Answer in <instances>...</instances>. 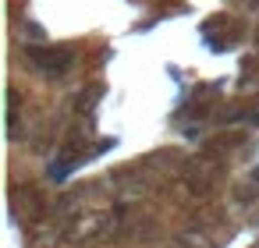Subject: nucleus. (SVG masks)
Listing matches in <instances>:
<instances>
[{"mask_svg": "<svg viewBox=\"0 0 259 248\" xmlns=\"http://www.w3.org/2000/svg\"><path fill=\"white\" fill-rule=\"evenodd\" d=\"M22 57H25V68L50 85L64 82L78 68V46L71 43H25Z\"/></svg>", "mask_w": 259, "mask_h": 248, "instance_id": "f257e3e1", "label": "nucleus"}, {"mask_svg": "<svg viewBox=\"0 0 259 248\" xmlns=\"http://www.w3.org/2000/svg\"><path fill=\"white\" fill-rule=\"evenodd\" d=\"M50 206H54V199L43 191V184L11 177V216H15V223H22L36 234L50 220Z\"/></svg>", "mask_w": 259, "mask_h": 248, "instance_id": "f03ea898", "label": "nucleus"}, {"mask_svg": "<svg viewBox=\"0 0 259 248\" xmlns=\"http://www.w3.org/2000/svg\"><path fill=\"white\" fill-rule=\"evenodd\" d=\"M227 191H231V202H234L238 209H248V206H255V202H259V184H255L252 177H245V181H234Z\"/></svg>", "mask_w": 259, "mask_h": 248, "instance_id": "7ed1b4c3", "label": "nucleus"}, {"mask_svg": "<svg viewBox=\"0 0 259 248\" xmlns=\"http://www.w3.org/2000/svg\"><path fill=\"white\" fill-rule=\"evenodd\" d=\"M241 145H245V135H238V131H224V135L206 138V149H213V153H220V156H227V160H231V153H238Z\"/></svg>", "mask_w": 259, "mask_h": 248, "instance_id": "20e7f679", "label": "nucleus"}, {"mask_svg": "<svg viewBox=\"0 0 259 248\" xmlns=\"http://www.w3.org/2000/svg\"><path fill=\"white\" fill-rule=\"evenodd\" d=\"M15 36L22 39V46H25V43H47V29H43L39 22H29V18L18 22V32H15Z\"/></svg>", "mask_w": 259, "mask_h": 248, "instance_id": "39448f33", "label": "nucleus"}, {"mask_svg": "<svg viewBox=\"0 0 259 248\" xmlns=\"http://www.w3.org/2000/svg\"><path fill=\"white\" fill-rule=\"evenodd\" d=\"M241 4H245L248 11H259V0H241Z\"/></svg>", "mask_w": 259, "mask_h": 248, "instance_id": "423d86ee", "label": "nucleus"}, {"mask_svg": "<svg viewBox=\"0 0 259 248\" xmlns=\"http://www.w3.org/2000/svg\"><path fill=\"white\" fill-rule=\"evenodd\" d=\"M248 177H252V181H255V184H259V163H255V167H252V170H248Z\"/></svg>", "mask_w": 259, "mask_h": 248, "instance_id": "0eeeda50", "label": "nucleus"}, {"mask_svg": "<svg viewBox=\"0 0 259 248\" xmlns=\"http://www.w3.org/2000/svg\"><path fill=\"white\" fill-rule=\"evenodd\" d=\"M248 124H252V128H259V110L252 114V121H248Z\"/></svg>", "mask_w": 259, "mask_h": 248, "instance_id": "6e6552de", "label": "nucleus"}, {"mask_svg": "<svg viewBox=\"0 0 259 248\" xmlns=\"http://www.w3.org/2000/svg\"><path fill=\"white\" fill-rule=\"evenodd\" d=\"M252 43H255V46H259V25H255V32H252Z\"/></svg>", "mask_w": 259, "mask_h": 248, "instance_id": "1a4fd4ad", "label": "nucleus"}, {"mask_svg": "<svg viewBox=\"0 0 259 248\" xmlns=\"http://www.w3.org/2000/svg\"><path fill=\"white\" fill-rule=\"evenodd\" d=\"M252 248H259V241H255V244H252Z\"/></svg>", "mask_w": 259, "mask_h": 248, "instance_id": "9d476101", "label": "nucleus"}]
</instances>
